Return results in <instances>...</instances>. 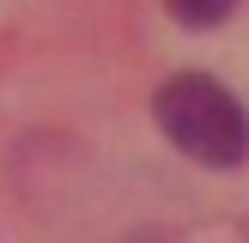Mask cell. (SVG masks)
<instances>
[{"mask_svg": "<svg viewBox=\"0 0 249 243\" xmlns=\"http://www.w3.org/2000/svg\"><path fill=\"white\" fill-rule=\"evenodd\" d=\"M152 116H158V134L182 158H195L207 170H237L249 158V116H243V104L219 79H207V73L164 79L152 91Z\"/></svg>", "mask_w": 249, "mask_h": 243, "instance_id": "6da1fadb", "label": "cell"}, {"mask_svg": "<svg viewBox=\"0 0 249 243\" xmlns=\"http://www.w3.org/2000/svg\"><path fill=\"white\" fill-rule=\"evenodd\" d=\"M170 18L189 24V31H213V24H225L231 12H237V0H164Z\"/></svg>", "mask_w": 249, "mask_h": 243, "instance_id": "7a4b0ae2", "label": "cell"}]
</instances>
